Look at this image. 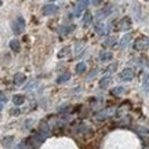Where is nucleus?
<instances>
[{
	"label": "nucleus",
	"instance_id": "b1692460",
	"mask_svg": "<svg viewBox=\"0 0 149 149\" xmlns=\"http://www.w3.org/2000/svg\"><path fill=\"white\" fill-rule=\"evenodd\" d=\"M74 70H76V73H81V72H86V64H84V62H79V64L76 65Z\"/></svg>",
	"mask_w": 149,
	"mask_h": 149
},
{
	"label": "nucleus",
	"instance_id": "9b49d317",
	"mask_svg": "<svg viewBox=\"0 0 149 149\" xmlns=\"http://www.w3.org/2000/svg\"><path fill=\"white\" fill-rule=\"evenodd\" d=\"M26 81V76L24 73H17L15 76H14V84L15 86H21L24 84Z\"/></svg>",
	"mask_w": 149,
	"mask_h": 149
},
{
	"label": "nucleus",
	"instance_id": "2eb2a0df",
	"mask_svg": "<svg viewBox=\"0 0 149 149\" xmlns=\"http://www.w3.org/2000/svg\"><path fill=\"white\" fill-rule=\"evenodd\" d=\"M112 57H113V55H112L111 51H102V53L100 54V59L104 61V62H105V61H111Z\"/></svg>",
	"mask_w": 149,
	"mask_h": 149
},
{
	"label": "nucleus",
	"instance_id": "4468645a",
	"mask_svg": "<svg viewBox=\"0 0 149 149\" xmlns=\"http://www.w3.org/2000/svg\"><path fill=\"white\" fill-rule=\"evenodd\" d=\"M91 21H93V15H91V13L90 11H86L84 14H83V25L87 26Z\"/></svg>",
	"mask_w": 149,
	"mask_h": 149
},
{
	"label": "nucleus",
	"instance_id": "a878e982",
	"mask_svg": "<svg viewBox=\"0 0 149 149\" xmlns=\"http://www.w3.org/2000/svg\"><path fill=\"white\" fill-rule=\"evenodd\" d=\"M69 50H70V48L68 47V46H66V47H64V48H61V50H59V53H58V58H62V57H65V55H68Z\"/></svg>",
	"mask_w": 149,
	"mask_h": 149
},
{
	"label": "nucleus",
	"instance_id": "1a4fd4ad",
	"mask_svg": "<svg viewBox=\"0 0 149 149\" xmlns=\"http://www.w3.org/2000/svg\"><path fill=\"white\" fill-rule=\"evenodd\" d=\"M87 6H88V1H84V0L77 1V3H76V8H74V17H79L80 14H81V11L86 10Z\"/></svg>",
	"mask_w": 149,
	"mask_h": 149
},
{
	"label": "nucleus",
	"instance_id": "aec40b11",
	"mask_svg": "<svg viewBox=\"0 0 149 149\" xmlns=\"http://www.w3.org/2000/svg\"><path fill=\"white\" fill-rule=\"evenodd\" d=\"M74 29V25H70V26H61L59 28V33L61 35H68Z\"/></svg>",
	"mask_w": 149,
	"mask_h": 149
},
{
	"label": "nucleus",
	"instance_id": "f257e3e1",
	"mask_svg": "<svg viewBox=\"0 0 149 149\" xmlns=\"http://www.w3.org/2000/svg\"><path fill=\"white\" fill-rule=\"evenodd\" d=\"M44 138H46V135H43V134H35V135L29 137V138L25 141V145H28V148L29 149L39 148V146L43 144Z\"/></svg>",
	"mask_w": 149,
	"mask_h": 149
},
{
	"label": "nucleus",
	"instance_id": "6ab92c4d",
	"mask_svg": "<svg viewBox=\"0 0 149 149\" xmlns=\"http://www.w3.org/2000/svg\"><path fill=\"white\" fill-rule=\"evenodd\" d=\"M131 40V35H126V36H123V39L120 40V48H126L128 43Z\"/></svg>",
	"mask_w": 149,
	"mask_h": 149
},
{
	"label": "nucleus",
	"instance_id": "f3484780",
	"mask_svg": "<svg viewBox=\"0 0 149 149\" xmlns=\"http://www.w3.org/2000/svg\"><path fill=\"white\" fill-rule=\"evenodd\" d=\"M24 101H25V97L24 95H14V98H13V102H14V105H17V107H19V105H22L24 104Z\"/></svg>",
	"mask_w": 149,
	"mask_h": 149
},
{
	"label": "nucleus",
	"instance_id": "5701e85b",
	"mask_svg": "<svg viewBox=\"0 0 149 149\" xmlns=\"http://www.w3.org/2000/svg\"><path fill=\"white\" fill-rule=\"evenodd\" d=\"M70 79V73H64V74H61L58 77V80H57V83H64V81H68V80Z\"/></svg>",
	"mask_w": 149,
	"mask_h": 149
},
{
	"label": "nucleus",
	"instance_id": "f8f14e48",
	"mask_svg": "<svg viewBox=\"0 0 149 149\" xmlns=\"http://www.w3.org/2000/svg\"><path fill=\"white\" fill-rule=\"evenodd\" d=\"M109 84H112V77H109V76H107V77H104V79L100 80V87H101V88H108Z\"/></svg>",
	"mask_w": 149,
	"mask_h": 149
},
{
	"label": "nucleus",
	"instance_id": "39448f33",
	"mask_svg": "<svg viewBox=\"0 0 149 149\" xmlns=\"http://www.w3.org/2000/svg\"><path fill=\"white\" fill-rule=\"evenodd\" d=\"M135 133L138 134V137L144 142H149V130L148 128H145V127H142V126H137L135 127Z\"/></svg>",
	"mask_w": 149,
	"mask_h": 149
},
{
	"label": "nucleus",
	"instance_id": "6e6552de",
	"mask_svg": "<svg viewBox=\"0 0 149 149\" xmlns=\"http://www.w3.org/2000/svg\"><path fill=\"white\" fill-rule=\"evenodd\" d=\"M42 13L44 14V15H53V14H55V13H58V6H55V4L43 6Z\"/></svg>",
	"mask_w": 149,
	"mask_h": 149
},
{
	"label": "nucleus",
	"instance_id": "7ed1b4c3",
	"mask_svg": "<svg viewBox=\"0 0 149 149\" xmlns=\"http://www.w3.org/2000/svg\"><path fill=\"white\" fill-rule=\"evenodd\" d=\"M131 25H133V22H131V18L130 17H123L120 21H117L116 24V31H130L131 29Z\"/></svg>",
	"mask_w": 149,
	"mask_h": 149
},
{
	"label": "nucleus",
	"instance_id": "0eeeda50",
	"mask_svg": "<svg viewBox=\"0 0 149 149\" xmlns=\"http://www.w3.org/2000/svg\"><path fill=\"white\" fill-rule=\"evenodd\" d=\"M112 13V7L111 6H108V7H104V8H101V10L97 11L95 14V18L98 19V21H101V19H104V18H107L109 14Z\"/></svg>",
	"mask_w": 149,
	"mask_h": 149
},
{
	"label": "nucleus",
	"instance_id": "c85d7f7f",
	"mask_svg": "<svg viewBox=\"0 0 149 149\" xmlns=\"http://www.w3.org/2000/svg\"><path fill=\"white\" fill-rule=\"evenodd\" d=\"M77 131H79V133H84V131H88V127H87L86 124H80L79 128H77Z\"/></svg>",
	"mask_w": 149,
	"mask_h": 149
},
{
	"label": "nucleus",
	"instance_id": "412c9836",
	"mask_svg": "<svg viewBox=\"0 0 149 149\" xmlns=\"http://www.w3.org/2000/svg\"><path fill=\"white\" fill-rule=\"evenodd\" d=\"M112 95H115V97H119V95H122L123 93H124V88L123 87H115V88H112Z\"/></svg>",
	"mask_w": 149,
	"mask_h": 149
},
{
	"label": "nucleus",
	"instance_id": "20e7f679",
	"mask_svg": "<svg viewBox=\"0 0 149 149\" xmlns=\"http://www.w3.org/2000/svg\"><path fill=\"white\" fill-rule=\"evenodd\" d=\"M13 31L15 35H21L25 31V21H24L22 17H18L15 21L13 22Z\"/></svg>",
	"mask_w": 149,
	"mask_h": 149
},
{
	"label": "nucleus",
	"instance_id": "72a5a7b5",
	"mask_svg": "<svg viewBox=\"0 0 149 149\" xmlns=\"http://www.w3.org/2000/svg\"><path fill=\"white\" fill-rule=\"evenodd\" d=\"M1 109H3V104L0 102V111H1Z\"/></svg>",
	"mask_w": 149,
	"mask_h": 149
},
{
	"label": "nucleus",
	"instance_id": "bb28decb",
	"mask_svg": "<svg viewBox=\"0 0 149 149\" xmlns=\"http://www.w3.org/2000/svg\"><path fill=\"white\" fill-rule=\"evenodd\" d=\"M95 32L98 33V35H104V33H105V26H104L102 24L95 25Z\"/></svg>",
	"mask_w": 149,
	"mask_h": 149
},
{
	"label": "nucleus",
	"instance_id": "cd10ccee",
	"mask_svg": "<svg viewBox=\"0 0 149 149\" xmlns=\"http://www.w3.org/2000/svg\"><path fill=\"white\" fill-rule=\"evenodd\" d=\"M116 68H117V64L115 62V64L109 65V66L107 68V70H105V72H107V73H112V72H115V70H116Z\"/></svg>",
	"mask_w": 149,
	"mask_h": 149
},
{
	"label": "nucleus",
	"instance_id": "2f4dec72",
	"mask_svg": "<svg viewBox=\"0 0 149 149\" xmlns=\"http://www.w3.org/2000/svg\"><path fill=\"white\" fill-rule=\"evenodd\" d=\"M95 74H97V70L94 69V70H93V72H91V74H90V76H88V77H90V79H91V77H94Z\"/></svg>",
	"mask_w": 149,
	"mask_h": 149
},
{
	"label": "nucleus",
	"instance_id": "4be33fe9",
	"mask_svg": "<svg viewBox=\"0 0 149 149\" xmlns=\"http://www.w3.org/2000/svg\"><path fill=\"white\" fill-rule=\"evenodd\" d=\"M116 44V39L115 37H108L107 40L104 42V46L105 47H111V46H115Z\"/></svg>",
	"mask_w": 149,
	"mask_h": 149
},
{
	"label": "nucleus",
	"instance_id": "473e14b6",
	"mask_svg": "<svg viewBox=\"0 0 149 149\" xmlns=\"http://www.w3.org/2000/svg\"><path fill=\"white\" fill-rule=\"evenodd\" d=\"M11 113H13V115H15V113H19V111H18V109H14V111H11Z\"/></svg>",
	"mask_w": 149,
	"mask_h": 149
},
{
	"label": "nucleus",
	"instance_id": "ddd939ff",
	"mask_svg": "<svg viewBox=\"0 0 149 149\" xmlns=\"http://www.w3.org/2000/svg\"><path fill=\"white\" fill-rule=\"evenodd\" d=\"M10 48L13 50V51H15V53H18V51H19V48H21L19 40H17V39H13V40L10 42Z\"/></svg>",
	"mask_w": 149,
	"mask_h": 149
},
{
	"label": "nucleus",
	"instance_id": "393cba45",
	"mask_svg": "<svg viewBox=\"0 0 149 149\" xmlns=\"http://www.w3.org/2000/svg\"><path fill=\"white\" fill-rule=\"evenodd\" d=\"M142 88H144L145 93H148L149 91V73L146 74L144 77V83H142Z\"/></svg>",
	"mask_w": 149,
	"mask_h": 149
},
{
	"label": "nucleus",
	"instance_id": "f03ea898",
	"mask_svg": "<svg viewBox=\"0 0 149 149\" xmlns=\"http://www.w3.org/2000/svg\"><path fill=\"white\" fill-rule=\"evenodd\" d=\"M149 48V37L148 36H141L134 42V50L137 51H145Z\"/></svg>",
	"mask_w": 149,
	"mask_h": 149
},
{
	"label": "nucleus",
	"instance_id": "7c9ffc66",
	"mask_svg": "<svg viewBox=\"0 0 149 149\" xmlns=\"http://www.w3.org/2000/svg\"><path fill=\"white\" fill-rule=\"evenodd\" d=\"M68 109H69V107H68V105H62V107L59 108L58 111L59 112H65V111H68Z\"/></svg>",
	"mask_w": 149,
	"mask_h": 149
},
{
	"label": "nucleus",
	"instance_id": "c756f323",
	"mask_svg": "<svg viewBox=\"0 0 149 149\" xmlns=\"http://www.w3.org/2000/svg\"><path fill=\"white\" fill-rule=\"evenodd\" d=\"M6 101H7V95H6V93L0 91V102H6Z\"/></svg>",
	"mask_w": 149,
	"mask_h": 149
},
{
	"label": "nucleus",
	"instance_id": "a211bd4d",
	"mask_svg": "<svg viewBox=\"0 0 149 149\" xmlns=\"http://www.w3.org/2000/svg\"><path fill=\"white\" fill-rule=\"evenodd\" d=\"M13 142H14V138H13V137H4V138L1 139V145L6 146V148H10L11 145H13Z\"/></svg>",
	"mask_w": 149,
	"mask_h": 149
},
{
	"label": "nucleus",
	"instance_id": "423d86ee",
	"mask_svg": "<svg viewBox=\"0 0 149 149\" xmlns=\"http://www.w3.org/2000/svg\"><path fill=\"white\" fill-rule=\"evenodd\" d=\"M134 74H135L134 70L127 68V69H123V72L119 74V77H120V80H123V81H130V80L134 79Z\"/></svg>",
	"mask_w": 149,
	"mask_h": 149
},
{
	"label": "nucleus",
	"instance_id": "dca6fc26",
	"mask_svg": "<svg viewBox=\"0 0 149 149\" xmlns=\"http://www.w3.org/2000/svg\"><path fill=\"white\" fill-rule=\"evenodd\" d=\"M48 131H50V126L47 124V122H42V123H40V134H43V135H47Z\"/></svg>",
	"mask_w": 149,
	"mask_h": 149
},
{
	"label": "nucleus",
	"instance_id": "9d476101",
	"mask_svg": "<svg viewBox=\"0 0 149 149\" xmlns=\"http://www.w3.org/2000/svg\"><path fill=\"white\" fill-rule=\"evenodd\" d=\"M113 109H104V111H101V112H98L95 115V117L98 119V120H104V119H107V117H109V116H112L113 115Z\"/></svg>",
	"mask_w": 149,
	"mask_h": 149
}]
</instances>
